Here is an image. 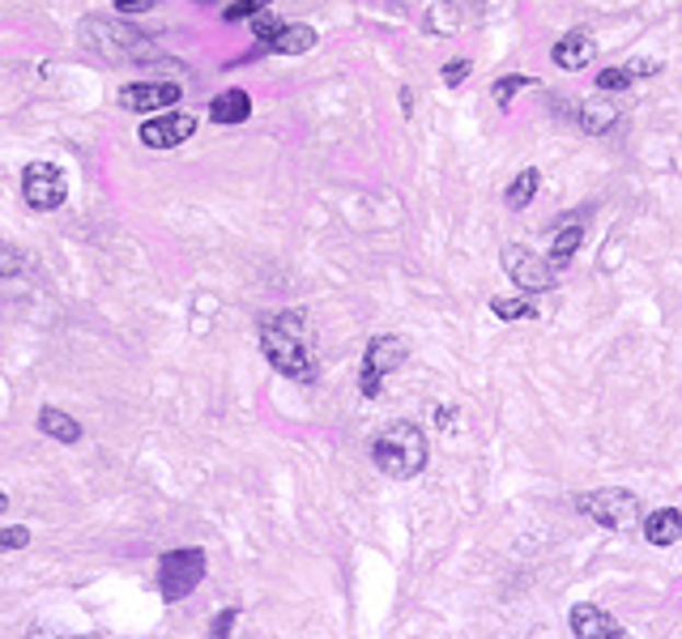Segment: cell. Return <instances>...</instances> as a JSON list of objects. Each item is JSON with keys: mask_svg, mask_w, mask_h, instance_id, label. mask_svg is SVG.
Segmentation results:
<instances>
[{"mask_svg": "<svg viewBox=\"0 0 682 639\" xmlns=\"http://www.w3.org/2000/svg\"><path fill=\"white\" fill-rule=\"evenodd\" d=\"M81 39L90 51L107 56V60H141L150 47H146V35L124 26V22H112V18H85L81 22Z\"/></svg>", "mask_w": 682, "mask_h": 639, "instance_id": "5", "label": "cell"}, {"mask_svg": "<svg viewBox=\"0 0 682 639\" xmlns=\"http://www.w3.org/2000/svg\"><path fill=\"white\" fill-rule=\"evenodd\" d=\"M180 98H184L180 81H128L120 90V107L124 112H137V116H146V112H166V107H175Z\"/></svg>", "mask_w": 682, "mask_h": 639, "instance_id": "9", "label": "cell"}, {"mask_svg": "<svg viewBox=\"0 0 682 639\" xmlns=\"http://www.w3.org/2000/svg\"><path fill=\"white\" fill-rule=\"evenodd\" d=\"M436 422H440V427H452V409H436Z\"/></svg>", "mask_w": 682, "mask_h": 639, "instance_id": "31", "label": "cell"}, {"mask_svg": "<svg viewBox=\"0 0 682 639\" xmlns=\"http://www.w3.org/2000/svg\"><path fill=\"white\" fill-rule=\"evenodd\" d=\"M159 0H116V9L120 13H146V9H154Z\"/></svg>", "mask_w": 682, "mask_h": 639, "instance_id": "30", "label": "cell"}, {"mask_svg": "<svg viewBox=\"0 0 682 639\" xmlns=\"http://www.w3.org/2000/svg\"><path fill=\"white\" fill-rule=\"evenodd\" d=\"M18 269H22V256H18V247H13L9 240H0V281L13 278Z\"/></svg>", "mask_w": 682, "mask_h": 639, "instance_id": "26", "label": "cell"}, {"mask_svg": "<svg viewBox=\"0 0 682 639\" xmlns=\"http://www.w3.org/2000/svg\"><path fill=\"white\" fill-rule=\"evenodd\" d=\"M529 85H537V78H529V73H508V78H499L490 85V94H495V103H499V112H508L512 107V98L529 90Z\"/></svg>", "mask_w": 682, "mask_h": 639, "instance_id": "21", "label": "cell"}, {"mask_svg": "<svg viewBox=\"0 0 682 639\" xmlns=\"http://www.w3.org/2000/svg\"><path fill=\"white\" fill-rule=\"evenodd\" d=\"M193 4H218V0H193Z\"/></svg>", "mask_w": 682, "mask_h": 639, "instance_id": "33", "label": "cell"}, {"mask_svg": "<svg viewBox=\"0 0 682 639\" xmlns=\"http://www.w3.org/2000/svg\"><path fill=\"white\" fill-rule=\"evenodd\" d=\"M371 465L393 481H409L427 469V435L418 422H393L371 440Z\"/></svg>", "mask_w": 682, "mask_h": 639, "instance_id": "2", "label": "cell"}, {"mask_svg": "<svg viewBox=\"0 0 682 639\" xmlns=\"http://www.w3.org/2000/svg\"><path fill=\"white\" fill-rule=\"evenodd\" d=\"M461 4L456 0H436L431 9H427V31L431 35H456L461 31Z\"/></svg>", "mask_w": 682, "mask_h": 639, "instance_id": "19", "label": "cell"}, {"mask_svg": "<svg viewBox=\"0 0 682 639\" xmlns=\"http://www.w3.org/2000/svg\"><path fill=\"white\" fill-rule=\"evenodd\" d=\"M644 537H648V546H679L682 542V512L679 508H657V512H648L640 520Z\"/></svg>", "mask_w": 682, "mask_h": 639, "instance_id": "13", "label": "cell"}, {"mask_svg": "<svg viewBox=\"0 0 682 639\" xmlns=\"http://www.w3.org/2000/svg\"><path fill=\"white\" fill-rule=\"evenodd\" d=\"M490 312L504 320V324H517V320H533L537 307L529 299H490Z\"/></svg>", "mask_w": 682, "mask_h": 639, "instance_id": "22", "label": "cell"}, {"mask_svg": "<svg viewBox=\"0 0 682 639\" xmlns=\"http://www.w3.org/2000/svg\"><path fill=\"white\" fill-rule=\"evenodd\" d=\"M197 132V116H188V112H162V116H150V120L141 124V146H150V150H175V146H184L188 137Z\"/></svg>", "mask_w": 682, "mask_h": 639, "instance_id": "10", "label": "cell"}, {"mask_svg": "<svg viewBox=\"0 0 682 639\" xmlns=\"http://www.w3.org/2000/svg\"><path fill=\"white\" fill-rule=\"evenodd\" d=\"M256 337L269 367L286 375L290 384H316L321 380V359L312 346V328H308V312L286 307V312H265L256 320Z\"/></svg>", "mask_w": 682, "mask_h": 639, "instance_id": "1", "label": "cell"}, {"mask_svg": "<svg viewBox=\"0 0 682 639\" xmlns=\"http://www.w3.org/2000/svg\"><path fill=\"white\" fill-rule=\"evenodd\" d=\"M598 90H602V94H619V90H632V69H602V73H598Z\"/></svg>", "mask_w": 682, "mask_h": 639, "instance_id": "23", "label": "cell"}, {"mask_svg": "<svg viewBox=\"0 0 682 639\" xmlns=\"http://www.w3.org/2000/svg\"><path fill=\"white\" fill-rule=\"evenodd\" d=\"M580 240H585V226H580V222L563 226L559 235H555V247H551V265H555V269H559V265H567V260L580 252Z\"/></svg>", "mask_w": 682, "mask_h": 639, "instance_id": "20", "label": "cell"}, {"mask_svg": "<svg viewBox=\"0 0 682 639\" xmlns=\"http://www.w3.org/2000/svg\"><path fill=\"white\" fill-rule=\"evenodd\" d=\"M252 13H261V0H235V4H227V9H222V18H227V22H247Z\"/></svg>", "mask_w": 682, "mask_h": 639, "instance_id": "28", "label": "cell"}, {"mask_svg": "<svg viewBox=\"0 0 682 639\" xmlns=\"http://www.w3.org/2000/svg\"><path fill=\"white\" fill-rule=\"evenodd\" d=\"M312 47H316V31L308 22H281L278 35L265 43V51H274V56H303Z\"/></svg>", "mask_w": 682, "mask_h": 639, "instance_id": "14", "label": "cell"}, {"mask_svg": "<svg viewBox=\"0 0 682 639\" xmlns=\"http://www.w3.org/2000/svg\"><path fill=\"white\" fill-rule=\"evenodd\" d=\"M567 623H571V636L576 639H623L627 636V627L614 623L602 605H571Z\"/></svg>", "mask_w": 682, "mask_h": 639, "instance_id": "11", "label": "cell"}, {"mask_svg": "<svg viewBox=\"0 0 682 639\" xmlns=\"http://www.w3.org/2000/svg\"><path fill=\"white\" fill-rule=\"evenodd\" d=\"M247 22H252V35H256V43H269L274 35H278V26H281L274 13H252Z\"/></svg>", "mask_w": 682, "mask_h": 639, "instance_id": "24", "label": "cell"}, {"mask_svg": "<svg viewBox=\"0 0 682 639\" xmlns=\"http://www.w3.org/2000/svg\"><path fill=\"white\" fill-rule=\"evenodd\" d=\"M576 120H580V128H585L589 137H602V132H610V128L619 124V107H614L610 98H589V103L576 107Z\"/></svg>", "mask_w": 682, "mask_h": 639, "instance_id": "16", "label": "cell"}, {"mask_svg": "<svg viewBox=\"0 0 682 639\" xmlns=\"http://www.w3.org/2000/svg\"><path fill=\"white\" fill-rule=\"evenodd\" d=\"M261 4H274V0H261Z\"/></svg>", "mask_w": 682, "mask_h": 639, "instance_id": "34", "label": "cell"}, {"mask_svg": "<svg viewBox=\"0 0 682 639\" xmlns=\"http://www.w3.org/2000/svg\"><path fill=\"white\" fill-rule=\"evenodd\" d=\"M247 116H252V98H247V90H240V85L213 94V103H209V120L213 124H243Z\"/></svg>", "mask_w": 682, "mask_h": 639, "instance_id": "15", "label": "cell"}, {"mask_svg": "<svg viewBox=\"0 0 682 639\" xmlns=\"http://www.w3.org/2000/svg\"><path fill=\"white\" fill-rule=\"evenodd\" d=\"M576 512L602 528H636L644 520V503L636 490H623V486H602V490H589V495H576Z\"/></svg>", "mask_w": 682, "mask_h": 639, "instance_id": "3", "label": "cell"}, {"mask_svg": "<svg viewBox=\"0 0 682 639\" xmlns=\"http://www.w3.org/2000/svg\"><path fill=\"white\" fill-rule=\"evenodd\" d=\"M31 546V528L13 524V528H0V550H26Z\"/></svg>", "mask_w": 682, "mask_h": 639, "instance_id": "25", "label": "cell"}, {"mask_svg": "<svg viewBox=\"0 0 682 639\" xmlns=\"http://www.w3.org/2000/svg\"><path fill=\"white\" fill-rule=\"evenodd\" d=\"M405 359H409V346H405L402 337H393V333L371 337V341H367V350H362V371H359V393L362 397L367 400L380 397L384 375H393Z\"/></svg>", "mask_w": 682, "mask_h": 639, "instance_id": "6", "label": "cell"}, {"mask_svg": "<svg viewBox=\"0 0 682 639\" xmlns=\"http://www.w3.org/2000/svg\"><path fill=\"white\" fill-rule=\"evenodd\" d=\"M499 260H504V274H508V281H517L524 294H546V290H555V286H559V278H555V265H551L542 252L524 247V243H508Z\"/></svg>", "mask_w": 682, "mask_h": 639, "instance_id": "7", "label": "cell"}, {"mask_svg": "<svg viewBox=\"0 0 682 639\" xmlns=\"http://www.w3.org/2000/svg\"><path fill=\"white\" fill-rule=\"evenodd\" d=\"M209 559L201 546H184V550H166L159 559V589L162 601H184L201 589Z\"/></svg>", "mask_w": 682, "mask_h": 639, "instance_id": "4", "label": "cell"}, {"mask_svg": "<svg viewBox=\"0 0 682 639\" xmlns=\"http://www.w3.org/2000/svg\"><path fill=\"white\" fill-rule=\"evenodd\" d=\"M22 200L35 213H56L69 200V175L56 162H31L22 171Z\"/></svg>", "mask_w": 682, "mask_h": 639, "instance_id": "8", "label": "cell"}, {"mask_svg": "<svg viewBox=\"0 0 682 639\" xmlns=\"http://www.w3.org/2000/svg\"><path fill=\"white\" fill-rule=\"evenodd\" d=\"M235 623H240V609H222V614L209 623V636H218V639L231 636V631H235Z\"/></svg>", "mask_w": 682, "mask_h": 639, "instance_id": "29", "label": "cell"}, {"mask_svg": "<svg viewBox=\"0 0 682 639\" xmlns=\"http://www.w3.org/2000/svg\"><path fill=\"white\" fill-rule=\"evenodd\" d=\"M39 431L51 435L56 443H78L81 440V422L73 414H65L60 405H43L39 409Z\"/></svg>", "mask_w": 682, "mask_h": 639, "instance_id": "17", "label": "cell"}, {"mask_svg": "<svg viewBox=\"0 0 682 639\" xmlns=\"http://www.w3.org/2000/svg\"><path fill=\"white\" fill-rule=\"evenodd\" d=\"M593 56H598V43L589 39L585 31H567L555 47H551V60L567 69V73H576V69H589L593 65Z\"/></svg>", "mask_w": 682, "mask_h": 639, "instance_id": "12", "label": "cell"}, {"mask_svg": "<svg viewBox=\"0 0 682 639\" xmlns=\"http://www.w3.org/2000/svg\"><path fill=\"white\" fill-rule=\"evenodd\" d=\"M537 188H542V171H537V166H524V171H517V179L508 184L504 205H508V209H524L529 200L537 197Z\"/></svg>", "mask_w": 682, "mask_h": 639, "instance_id": "18", "label": "cell"}, {"mask_svg": "<svg viewBox=\"0 0 682 639\" xmlns=\"http://www.w3.org/2000/svg\"><path fill=\"white\" fill-rule=\"evenodd\" d=\"M4 508H9V495H4V490H0V516H4Z\"/></svg>", "mask_w": 682, "mask_h": 639, "instance_id": "32", "label": "cell"}, {"mask_svg": "<svg viewBox=\"0 0 682 639\" xmlns=\"http://www.w3.org/2000/svg\"><path fill=\"white\" fill-rule=\"evenodd\" d=\"M440 78H443V85H448V90H456L461 81L470 78V60H448V65L440 69Z\"/></svg>", "mask_w": 682, "mask_h": 639, "instance_id": "27", "label": "cell"}]
</instances>
